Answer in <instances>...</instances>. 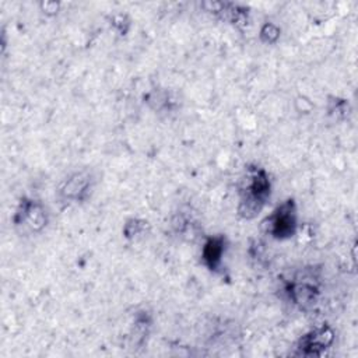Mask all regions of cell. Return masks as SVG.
Segmentation results:
<instances>
[{
	"instance_id": "8",
	"label": "cell",
	"mask_w": 358,
	"mask_h": 358,
	"mask_svg": "<svg viewBox=\"0 0 358 358\" xmlns=\"http://www.w3.org/2000/svg\"><path fill=\"white\" fill-rule=\"evenodd\" d=\"M280 35H281V29L273 22H264L260 28V32H259L260 41L263 43H267V45L275 43L278 41Z\"/></svg>"
},
{
	"instance_id": "2",
	"label": "cell",
	"mask_w": 358,
	"mask_h": 358,
	"mask_svg": "<svg viewBox=\"0 0 358 358\" xmlns=\"http://www.w3.org/2000/svg\"><path fill=\"white\" fill-rule=\"evenodd\" d=\"M266 232L277 241L289 239L295 235L298 228L296 220V206L294 199H287L282 201L271 214L263 221Z\"/></svg>"
},
{
	"instance_id": "9",
	"label": "cell",
	"mask_w": 358,
	"mask_h": 358,
	"mask_svg": "<svg viewBox=\"0 0 358 358\" xmlns=\"http://www.w3.org/2000/svg\"><path fill=\"white\" fill-rule=\"evenodd\" d=\"M148 227V222L147 221H143V220H137V218H131L129 220L124 227H123V235L127 238V239H131L140 234H143L145 231V228Z\"/></svg>"
},
{
	"instance_id": "11",
	"label": "cell",
	"mask_w": 358,
	"mask_h": 358,
	"mask_svg": "<svg viewBox=\"0 0 358 358\" xmlns=\"http://www.w3.org/2000/svg\"><path fill=\"white\" fill-rule=\"evenodd\" d=\"M331 102H333L334 106H333V108H329V112H330V113H336L337 116H338V115L345 116V112L348 113V103H347V101L336 98V99L331 101Z\"/></svg>"
},
{
	"instance_id": "7",
	"label": "cell",
	"mask_w": 358,
	"mask_h": 358,
	"mask_svg": "<svg viewBox=\"0 0 358 358\" xmlns=\"http://www.w3.org/2000/svg\"><path fill=\"white\" fill-rule=\"evenodd\" d=\"M224 253H225V238L222 235L210 236L201 249V260L208 270L218 271L222 264Z\"/></svg>"
},
{
	"instance_id": "6",
	"label": "cell",
	"mask_w": 358,
	"mask_h": 358,
	"mask_svg": "<svg viewBox=\"0 0 358 358\" xmlns=\"http://www.w3.org/2000/svg\"><path fill=\"white\" fill-rule=\"evenodd\" d=\"M287 292L291 298V301L301 309V310H309L312 309L319 298V288L308 281L302 282H292L288 285Z\"/></svg>"
},
{
	"instance_id": "10",
	"label": "cell",
	"mask_w": 358,
	"mask_h": 358,
	"mask_svg": "<svg viewBox=\"0 0 358 358\" xmlns=\"http://www.w3.org/2000/svg\"><path fill=\"white\" fill-rule=\"evenodd\" d=\"M110 25L120 34V35H126V32L130 28V20L126 14H116L112 17L110 20Z\"/></svg>"
},
{
	"instance_id": "5",
	"label": "cell",
	"mask_w": 358,
	"mask_h": 358,
	"mask_svg": "<svg viewBox=\"0 0 358 358\" xmlns=\"http://www.w3.org/2000/svg\"><path fill=\"white\" fill-rule=\"evenodd\" d=\"M92 189V175L87 171L73 173L62 185L59 193L63 200L67 201H84Z\"/></svg>"
},
{
	"instance_id": "12",
	"label": "cell",
	"mask_w": 358,
	"mask_h": 358,
	"mask_svg": "<svg viewBox=\"0 0 358 358\" xmlns=\"http://www.w3.org/2000/svg\"><path fill=\"white\" fill-rule=\"evenodd\" d=\"M41 7V11L46 15H56L57 11L60 10V3L57 1H42L39 4Z\"/></svg>"
},
{
	"instance_id": "1",
	"label": "cell",
	"mask_w": 358,
	"mask_h": 358,
	"mask_svg": "<svg viewBox=\"0 0 358 358\" xmlns=\"http://www.w3.org/2000/svg\"><path fill=\"white\" fill-rule=\"evenodd\" d=\"M271 193V183L263 168H248L243 185L239 189L238 215L253 220L264 208Z\"/></svg>"
},
{
	"instance_id": "3",
	"label": "cell",
	"mask_w": 358,
	"mask_h": 358,
	"mask_svg": "<svg viewBox=\"0 0 358 358\" xmlns=\"http://www.w3.org/2000/svg\"><path fill=\"white\" fill-rule=\"evenodd\" d=\"M13 222L29 232H41L48 224L46 208L38 200L22 197L13 215Z\"/></svg>"
},
{
	"instance_id": "4",
	"label": "cell",
	"mask_w": 358,
	"mask_h": 358,
	"mask_svg": "<svg viewBox=\"0 0 358 358\" xmlns=\"http://www.w3.org/2000/svg\"><path fill=\"white\" fill-rule=\"evenodd\" d=\"M334 340V331L329 324L316 327L303 334L296 344V355L320 357Z\"/></svg>"
}]
</instances>
